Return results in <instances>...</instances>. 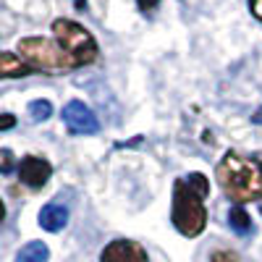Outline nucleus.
<instances>
[{"label": "nucleus", "mask_w": 262, "mask_h": 262, "mask_svg": "<svg viewBox=\"0 0 262 262\" xmlns=\"http://www.w3.org/2000/svg\"><path fill=\"white\" fill-rule=\"evenodd\" d=\"M210 194V181L202 173H189L173 184V226L186 238L200 236L207 226L205 196Z\"/></svg>", "instance_id": "obj_1"}, {"label": "nucleus", "mask_w": 262, "mask_h": 262, "mask_svg": "<svg viewBox=\"0 0 262 262\" xmlns=\"http://www.w3.org/2000/svg\"><path fill=\"white\" fill-rule=\"evenodd\" d=\"M215 179L223 194L233 205H244L252 200H262V160L247 158L238 152H226V158L217 163Z\"/></svg>", "instance_id": "obj_2"}, {"label": "nucleus", "mask_w": 262, "mask_h": 262, "mask_svg": "<svg viewBox=\"0 0 262 262\" xmlns=\"http://www.w3.org/2000/svg\"><path fill=\"white\" fill-rule=\"evenodd\" d=\"M18 58L29 63L34 71H71L76 69L74 58L58 42L48 37H24L18 39Z\"/></svg>", "instance_id": "obj_3"}, {"label": "nucleus", "mask_w": 262, "mask_h": 262, "mask_svg": "<svg viewBox=\"0 0 262 262\" xmlns=\"http://www.w3.org/2000/svg\"><path fill=\"white\" fill-rule=\"evenodd\" d=\"M53 34H55V42L69 53L79 66H90L97 60L100 55V48H97V39L86 32L81 24H76V21L71 18H55L53 21Z\"/></svg>", "instance_id": "obj_4"}, {"label": "nucleus", "mask_w": 262, "mask_h": 262, "mask_svg": "<svg viewBox=\"0 0 262 262\" xmlns=\"http://www.w3.org/2000/svg\"><path fill=\"white\" fill-rule=\"evenodd\" d=\"M63 123H66V128H69V134H74V137H90V134H97V131H100L97 116L81 100L66 102V107H63Z\"/></svg>", "instance_id": "obj_5"}, {"label": "nucleus", "mask_w": 262, "mask_h": 262, "mask_svg": "<svg viewBox=\"0 0 262 262\" xmlns=\"http://www.w3.org/2000/svg\"><path fill=\"white\" fill-rule=\"evenodd\" d=\"M53 176V165L45 158H37V155H27L21 158L18 163V179L21 184H27L29 189H42Z\"/></svg>", "instance_id": "obj_6"}, {"label": "nucleus", "mask_w": 262, "mask_h": 262, "mask_svg": "<svg viewBox=\"0 0 262 262\" xmlns=\"http://www.w3.org/2000/svg\"><path fill=\"white\" fill-rule=\"evenodd\" d=\"M100 262H149V257H147V252L139 242L116 238V242H111L102 249Z\"/></svg>", "instance_id": "obj_7"}, {"label": "nucleus", "mask_w": 262, "mask_h": 262, "mask_svg": "<svg viewBox=\"0 0 262 262\" xmlns=\"http://www.w3.org/2000/svg\"><path fill=\"white\" fill-rule=\"evenodd\" d=\"M66 223H69V207L60 205V202H50L39 210V226L50 231V233H58L66 228Z\"/></svg>", "instance_id": "obj_8"}, {"label": "nucleus", "mask_w": 262, "mask_h": 262, "mask_svg": "<svg viewBox=\"0 0 262 262\" xmlns=\"http://www.w3.org/2000/svg\"><path fill=\"white\" fill-rule=\"evenodd\" d=\"M29 74H34L29 63H24L16 53L0 50V79H24Z\"/></svg>", "instance_id": "obj_9"}, {"label": "nucleus", "mask_w": 262, "mask_h": 262, "mask_svg": "<svg viewBox=\"0 0 262 262\" xmlns=\"http://www.w3.org/2000/svg\"><path fill=\"white\" fill-rule=\"evenodd\" d=\"M50 259V249L45 242H27L18 249L13 262H48Z\"/></svg>", "instance_id": "obj_10"}, {"label": "nucleus", "mask_w": 262, "mask_h": 262, "mask_svg": "<svg viewBox=\"0 0 262 262\" xmlns=\"http://www.w3.org/2000/svg\"><path fill=\"white\" fill-rule=\"evenodd\" d=\"M228 226L236 231V233H252V217H249V212L242 207V205H233L231 210H228Z\"/></svg>", "instance_id": "obj_11"}, {"label": "nucleus", "mask_w": 262, "mask_h": 262, "mask_svg": "<svg viewBox=\"0 0 262 262\" xmlns=\"http://www.w3.org/2000/svg\"><path fill=\"white\" fill-rule=\"evenodd\" d=\"M29 116H32V121H48L50 116H53V105H50V100H34V102H29Z\"/></svg>", "instance_id": "obj_12"}, {"label": "nucleus", "mask_w": 262, "mask_h": 262, "mask_svg": "<svg viewBox=\"0 0 262 262\" xmlns=\"http://www.w3.org/2000/svg\"><path fill=\"white\" fill-rule=\"evenodd\" d=\"M16 168V158H13V152L6 149V147H0V173H11Z\"/></svg>", "instance_id": "obj_13"}, {"label": "nucleus", "mask_w": 262, "mask_h": 262, "mask_svg": "<svg viewBox=\"0 0 262 262\" xmlns=\"http://www.w3.org/2000/svg\"><path fill=\"white\" fill-rule=\"evenodd\" d=\"M210 262H238V257L231 249H217L210 254Z\"/></svg>", "instance_id": "obj_14"}, {"label": "nucleus", "mask_w": 262, "mask_h": 262, "mask_svg": "<svg viewBox=\"0 0 262 262\" xmlns=\"http://www.w3.org/2000/svg\"><path fill=\"white\" fill-rule=\"evenodd\" d=\"M16 126V116L13 113H0V131H8Z\"/></svg>", "instance_id": "obj_15"}, {"label": "nucleus", "mask_w": 262, "mask_h": 262, "mask_svg": "<svg viewBox=\"0 0 262 262\" xmlns=\"http://www.w3.org/2000/svg\"><path fill=\"white\" fill-rule=\"evenodd\" d=\"M137 6H139V11L149 13L152 8H158V6H160V0H137Z\"/></svg>", "instance_id": "obj_16"}, {"label": "nucleus", "mask_w": 262, "mask_h": 262, "mask_svg": "<svg viewBox=\"0 0 262 262\" xmlns=\"http://www.w3.org/2000/svg\"><path fill=\"white\" fill-rule=\"evenodd\" d=\"M249 11H252L254 18L262 21V0H249Z\"/></svg>", "instance_id": "obj_17"}, {"label": "nucleus", "mask_w": 262, "mask_h": 262, "mask_svg": "<svg viewBox=\"0 0 262 262\" xmlns=\"http://www.w3.org/2000/svg\"><path fill=\"white\" fill-rule=\"evenodd\" d=\"M252 121L262 126V105H259V107H257V111H254V116H252Z\"/></svg>", "instance_id": "obj_18"}, {"label": "nucleus", "mask_w": 262, "mask_h": 262, "mask_svg": "<svg viewBox=\"0 0 262 262\" xmlns=\"http://www.w3.org/2000/svg\"><path fill=\"white\" fill-rule=\"evenodd\" d=\"M6 221V205H3V200H0V223Z\"/></svg>", "instance_id": "obj_19"}]
</instances>
